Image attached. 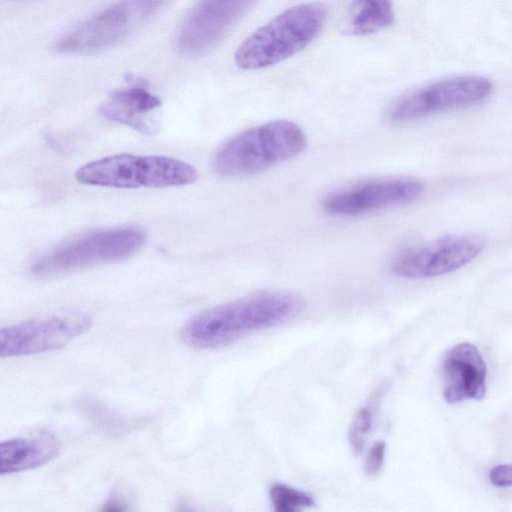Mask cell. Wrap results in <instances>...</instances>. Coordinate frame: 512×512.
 Instances as JSON below:
<instances>
[{"mask_svg": "<svg viewBox=\"0 0 512 512\" xmlns=\"http://www.w3.org/2000/svg\"><path fill=\"white\" fill-rule=\"evenodd\" d=\"M59 451V440L47 431L6 440L0 444V474L35 469L50 462Z\"/></svg>", "mask_w": 512, "mask_h": 512, "instance_id": "obj_14", "label": "cell"}, {"mask_svg": "<svg viewBox=\"0 0 512 512\" xmlns=\"http://www.w3.org/2000/svg\"><path fill=\"white\" fill-rule=\"evenodd\" d=\"M167 0H122L63 36L57 50L92 54L114 46L153 17Z\"/></svg>", "mask_w": 512, "mask_h": 512, "instance_id": "obj_6", "label": "cell"}, {"mask_svg": "<svg viewBox=\"0 0 512 512\" xmlns=\"http://www.w3.org/2000/svg\"><path fill=\"white\" fill-rule=\"evenodd\" d=\"M257 0H200L182 25L177 46L186 55H201L215 46Z\"/></svg>", "mask_w": 512, "mask_h": 512, "instance_id": "obj_11", "label": "cell"}, {"mask_svg": "<svg viewBox=\"0 0 512 512\" xmlns=\"http://www.w3.org/2000/svg\"><path fill=\"white\" fill-rule=\"evenodd\" d=\"M373 424V413L369 408H361L355 415L350 429L349 442L355 454L362 452Z\"/></svg>", "mask_w": 512, "mask_h": 512, "instance_id": "obj_17", "label": "cell"}, {"mask_svg": "<svg viewBox=\"0 0 512 512\" xmlns=\"http://www.w3.org/2000/svg\"><path fill=\"white\" fill-rule=\"evenodd\" d=\"M269 495L274 510L278 512H293L315 505L310 494L283 483H274L270 487Z\"/></svg>", "mask_w": 512, "mask_h": 512, "instance_id": "obj_16", "label": "cell"}, {"mask_svg": "<svg viewBox=\"0 0 512 512\" xmlns=\"http://www.w3.org/2000/svg\"><path fill=\"white\" fill-rule=\"evenodd\" d=\"M443 397L449 404L481 400L486 393V364L479 349L460 343L446 353L442 364Z\"/></svg>", "mask_w": 512, "mask_h": 512, "instance_id": "obj_12", "label": "cell"}, {"mask_svg": "<svg viewBox=\"0 0 512 512\" xmlns=\"http://www.w3.org/2000/svg\"><path fill=\"white\" fill-rule=\"evenodd\" d=\"M485 241L474 235L446 236L400 253L391 264L394 274L410 279L452 272L476 258Z\"/></svg>", "mask_w": 512, "mask_h": 512, "instance_id": "obj_9", "label": "cell"}, {"mask_svg": "<svg viewBox=\"0 0 512 512\" xmlns=\"http://www.w3.org/2000/svg\"><path fill=\"white\" fill-rule=\"evenodd\" d=\"M160 106L161 100L143 83H133L114 91L99 110L110 121L152 134L156 130V112Z\"/></svg>", "mask_w": 512, "mask_h": 512, "instance_id": "obj_13", "label": "cell"}, {"mask_svg": "<svg viewBox=\"0 0 512 512\" xmlns=\"http://www.w3.org/2000/svg\"><path fill=\"white\" fill-rule=\"evenodd\" d=\"M492 90L491 81L481 76L441 80L398 100L390 107L387 117L393 123L411 122L436 112L477 104Z\"/></svg>", "mask_w": 512, "mask_h": 512, "instance_id": "obj_7", "label": "cell"}, {"mask_svg": "<svg viewBox=\"0 0 512 512\" xmlns=\"http://www.w3.org/2000/svg\"><path fill=\"white\" fill-rule=\"evenodd\" d=\"M385 451L386 444L384 441L379 440L374 443L364 462L365 474L372 476L381 470L385 458Z\"/></svg>", "mask_w": 512, "mask_h": 512, "instance_id": "obj_18", "label": "cell"}, {"mask_svg": "<svg viewBox=\"0 0 512 512\" xmlns=\"http://www.w3.org/2000/svg\"><path fill=\"white\" fill-rule=\"evenodd\" d=\"M306 145V136L296 123L271 121L225 142L214 156L213 168L223 177L251 176L295 157Z\"/></svg>", "mask_w": 512, "mask_h": 512, "instance_id": "obj_3", "label": "cell"}, {"mask_svg": "<svg viewBox=\"0 0 512 512\" xmlns=\"http://www.w3.org/2000/svg\"><path fill=\"white\" fill-rule=\"evenodd\" d=\"M139 227L126 226L86 233L61 244L32 267L37 276H50L96 264L126 259L146 242Z\"/></svg>", "mask_w": 512, "mask_h": 512, "instance_id": "obj_5", "label": "cell"}, {"mask_svg": "<svg viewBox=\"0 0 512 512\" xmlns=\"http://www.w3.org/2000/svg\"><path fill=\"white\" fill-rule=\"evenodd\" d=\"M489 479L494 486L512 487V465L501 464L493 467L489 472Z\"/></svg>", "mask_w": 512, "mask_h": 512, "instance_id": "obj_19", "label": "cell"}, {"mask_svg": "<svg viewBox=\"0 0 512 512\" xmlns=\"http://www.w3.org/2000/svg\"><path fill=\"white\" fill-rule=\"evenodd\" d=\"M327 15V6L320 2L286 9L239 45L235 65L242 70H259L299 53L318 36Z\"/></svg>", "mask_w": 512, "mask_h": 512, "instance_id": "obj_2", "label": "cell"}, {"mask_svg": "<svg viewBox=\"0 0 512 512\" xmlns=\"http://www.w3.org/2000/svg\"><path fill=\"white\" fill-rule=\"evenodd\" d=\"M76 179L86 185L135 189L184 186L198 179L191 164L167 156L118 154L80 167Z\"/></svg>", "mask_w": 512, "mask_h": 512, "instance_id": "obj_4", "label": "cell"}, {"mask_svg": "<svg viewBox=\"0 0 512 512\" xmlns=\"http://www.w3.org/2000/svg\"><path fill=\"white\" fill-rule=\"evenodd\" d=\"M422 192L414 179H373L330 193L321 205L333 216H356L413 202Z\"/></svg>", "mask_w": 512, "mask_h": 512, "instance_id": "obj_10", "label": "cell"}, {"mask_svg": "<svg viewBox=\"0 0 512 512\" xmlns=\"http://www.w3.org/2000/svg\"><path fill=\"white\" fill-rule=\"evenodd\" d=\"M393 23L391 0H353L347 31L352 35L365 36L384 30Z\"/></svg>", "mask_w": 512, "mask_h": 512, "instance_id": "obj_15", "label": "cell"}, {"mask_svg": "<svg viewBox=\"0 0 512 512\" xmlns=\"http://www.w3.org/2000/svg\"><path fill=\"white\" fill-rule=\"evenodd\" d=\"M87 316H50L0 330V356L19 357L58 350L90 329Z\"/></svg>", "mask_w": 512, "mask_h": 512, "instance_id": "obj_8", "label": "cell"}, {"mask_svg": "<svg viewBox=\"0 0 512 512\" xmlns=\"http://www.w3.org/2000/svg\"><path fill=\"white\" fill-rule=\"evenodd\" d=\"M305 307L306 300L299 293L261 290L199 312L181 327L179 336L193 348H220L252 332L289 322Z\"/></svg>", "mask_w": 512, "mask_h": 512, "instance_id": "obj_1", "label": "cell"}]
</instances>
